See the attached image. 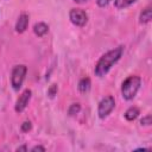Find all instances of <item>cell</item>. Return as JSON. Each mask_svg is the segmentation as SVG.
Wrapping results in <instances>:
<instances>
[{"instance_id":"obj_1","label":"cell","mask_w":152,"mask_h":152,"mask_svg":"<svg viewBox=\"0 0 152 152\" xmlns=\"http://www.w3.org/2000/svg\"><path fill=\"white\" fill-rule=\"evenodd\" d=\"M122 53H124V46H118L106 52L95 65V75L97 77H103L110 70V68L121 58Z\"/></svg>"},{"instance_id":"obj_2","label":"cell","mask_w":152,"mask_h":152,"mask_svg":"<svg viewBox=\"0 0 152 152\" xmlns=\"http://www.w3.org/2000/svg\"><path fill=\"white\" fill-rule=\"evenodd\" d=\"M140 84H141V78L139 76H129L127 77L122 86H121V94H122V97L125 100H132L134 99V96L137 95L139 88H140Z\"/></svg>"},{"instance_id":"obj_3","label":"cell","mask_w":152,"mask_h":152,"mask_svg":"<svg viewBox=\"0 0 152 152\" xmlns=\"http://www.w3.org/2000/svg\"><path fill=\"white\" fill-rule=\"evenodd\" d=\"M26 72H27V68L23 64L20 65H15L12 70V76H11V84L13 87L14 90H19L24 80H25V76H26Z\"/></svg>"},{"instance_id":"obj_4","label":"cell","mask_w":152,"mask_h":152,"mask_svg":"<svg viewBox=\"0 0 152 152\" xmlns=\"http://www.w3.org/2000/svg\"><path fill=\"white\" fill-rule=\"evenodd\" d=\"M115 107V101L113 96H106L104 99H102L99 103L97 107V114L101 119H104L106 116L109 115V113L114 109Z\"/></svg>"},{"instance_id":"obj_5","label":"cell","mask_w":152,"mask_h":152,"mask_svg":"<svg viewBox=\"0 0 152 152\" xmlns=\"http://www.w3.org/2000/svg\"><path fill=\"white\" fill-rule=\"evenodd\" d=\"M69 18L74 25L80 26V27L84 26L88 21V14L86 13V11L81 8H72L69 13Z\"/></svg>"},{"instance_id":"obj_6","label":"cell","mask_w":152,"mask_h":152,"mask_svg":"<svg viewBox=\"0 0 152 152\" xmlns=\"http://www.w3.org/2000/svg\"><path fill=\"white\" fill-rule=\"evenodd\" d=\"M31 95H32V91L30 89H26L21 93V95L18 97L17 102H15V112L17 113H21L26 106L28 104L30 100H31Z\"/></svg>"},{"instance_id":"obj_7","label":"cell","mask_w":152,"mask_h":152,"mask_svg":"<svg viewBox=\"0 0 152 152\" xmlns=\"http://www.w3.org/2000/svg\"><path fill=\"white\" fill-rule=\"evenodd\" d=\"M27 25H28V14L26 13H21L17 20V24H15V31L19 32V33H23L26 28H27Z\"/></svg>"},{"instance_id":"obj_8","label":"cell","mask_w":152,"mask_h":152,"mask_svg":"<svg viewBox=\"0 0 152 152\" xmlns=\"http://www.w3.org/2000/svg\"><path fill=\"white\" fill-rule=\"evenodd\" d=\"M49 31V26L45 23H37L33 26V32L38 36V37H43L46 32Z\"/></svg>"},{"instance_id":"obj_9","label":"cell","mask_w":152,"mask_h":152,"mask_svg":"<svg viewBox=\"0 0 152 152\" xmlns=\"http://www.w3.org/2000/svg\"><path fill=\"white\" fill-rule=\"evenodd\" d=\"M151 19H152V10H151L150 7H147V8H145V10L140 13L139 21H140L141 24H146V23L151 21Z\"/></svg>"},{"instance_id":"obj_10","label":"cell","mask_w":152,"mask_h":152,"mask_svg":"<svg viewBox=\"0 0 152 152\" xmlns=\"http://www.w3.org/2000/svg\"><path fill=\"white\" fill-rule=\"evenodd\" d=\"M139 115V109L137 107H129L126 112H125V118L128 120V121H133L138 118Z\"/></svg>"},{"instance_id":"obj_11","label":"cell","mask_w":152,"mask_h":152,"mask_svg":"<svg viewBox=\"0 0 152 152\" xmlns=\"http://www.w3.org/2000/svg\"><path fill=\"white\" fill-rule=\"evenodd\" d=\"M90 86H91L90 80H89L88 77H84V78H82V80L78 82V90H80L81 93H87V91H89Z\"/></svg>"},{"instance_id":"obj_12","label":"cell","mask_w":152,"mask_h":152,"mask_svg":"<svg viewBox=\"0 0 152 152\" xmlns=\"http://www.w3.org/2000/svg\"><path fill=\"white\" fill-rule=\"evenodd\" d=\"M133 2H135V0H115L114 1L116 8H125L129 5H132Z\"/></svg>"},{"instance_id":"obj_13","label":"cell","mask_w":152,"mask_h":152,"mask_svg":"<svg viewBox=\"0 0 152 152\" xmlns=\"http://www.w3.org/2000/svg\"><path fill=\"white\" fill-rule=\"evenodd\" d=\"M80 110H81V104H80V103H72V104L70 106L69 110H68V114H69V115H75V114H77Z\"/></svg>"},{"instance_id":"obj_14","label":"cell","mask_w":152,"mask_h":152,"mask_svg":"<svg viewBox=\"0 0 152 152\" xmlns=\"http://www.w3.org/2000/svg\"><path fill=\"white\" fill-rule=\"evenodd\" d=\"M56 93H57V86H56V84H52V86L50 87V89L48 90V94H49L50 97H53V96L56 95Z\"/></svg>"},{"instance_id":"obj_15","label":"cell","mask_w":152,"mask_h":152,"mask_svg":"<svg viewBox=\"0 0 152 152\" xmlns=\"http://www.w3.org/2000/svg\"><path fill=\"white\" fill-rule=\"evenodd\" d=\"M31 129V122L30 121H25L23 125H21V131L23 132H28Z\"/></svg>"},{"instance_id":"obj_16","label":"cell","mask_w":152,"mask_h":152,"mask_svg":"<svg viewBox=\"0 0 152 152\" xmlns=\"http://www.w3.org/2000/svg\"><path fill=\"white\" fill-rule=\"evenodd\" d=\"M141 125H151V115H146L145 118L141 119Z\"/></svg>"},{"instance_id":"obj_17","label":"cell","mask_w":152,"mask_h":152,"mask_svg":"<svg viewBox=\"0 0 152 152\" xmlns=\"http://www.w3.org/2000/svg\"><path fill=\"white\" fill-rule=\"evenodd\" d=\"M97 1V5L100 6V7H104V6H107L112 0H96Z\"/></svg>"},{"instance_id":"obj_18","label":"cell","mask_w":152,"mask_h":152,"mask_svg":"<svg viewBox=\"0 0 152 152\" xmlns=\"http://www.w3.org/2000/svg\"><path fill=\"white\" fill-rule=\"evenodd\" d=\"M31 151H33V152L34 151H43L44 152L45 151V147H43V146H34V147L31 148Z\"/></svg>"},{"instance_id":"obj_19","label":"cell","mask_w":152,"mask_h":152,"mask_svg":"<svg viewBox=\"0 0 152 152\" xmlns=\"http://www.w3.org/2000/svg\"><path fill=\"white\" fill-rule=\"evenodd\" d=\"M17 151H27V147L26 146H20L17 148Z\"/></svg>"},{"instance_id":"obj_20","label":"cell","mask_w":152,"mask_h":152,"mask_svg":"<svg viewBox=\"0 0 152 152\" xmlns=\"http://www.w3.org/2000/svg\"><path fill=\"white\" fill-rule=\"evenodd\" d=\"M74 1H76V2H84V1H87V0H74Z\"/></svg>"}]
</instances>
